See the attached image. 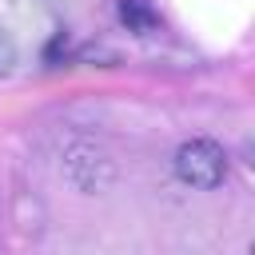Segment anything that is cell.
I'll use <instances>...</instances> for the list:
<instances>
[{
    "label": "cell",
    "instance_id": "2",
    "mask_svg": "<svg viewBox=\"0 0 255 255\" xmlns=\"http://www.w3.org/2000/svg\"><path fill=\"white\" fill-rule=\"evenodd\" d=\"M108 155L104 151H96L92 143H76L72 151H68V159H64V175L80 187V191H96L104 179H108Z\"/></svg>",
    "mask_w": 255,
    "mask_h": 255
},
{
    "label": "cell",
    "instance_id": "1",
    "mask_svg": "<svg viewBox=\"0 0 255 255\" xmlns=\"http://www.w3.org/2000/svg\"><path fill=\"white\" fill-rule=\"evenodd\" d=\"M175 175L187 187L211 191V187H219L227 179V151L215 139H187L175 151Z\"/></svg>",
    "mask_w": 255,
    "mask_h": 255
},
{
    "label": "cell",
    "instance_id": "4",
    "mask_svg": "<svg viewBox=\"0 0 255 255\" xmlns=\"http://www.w3.org/2000/svg\"><path fill=\"white\" fill-rule=\"evenodd\" d=\"M12 68H16V40L0 28V80H4Z\"/></svg>",
    "mask_w": 255,
    "mask_h": 255
},
{
    "label": "cell",
    "instance_id": "5",
    "mask_svg": "<svg viewBox=\"0 0 255 255\" xmlns=\"http://www.w3.org/2000/svg\"><path fill=\"white\" fill-rule=\"evenodd\" d=\"M64 52H68V36H64V32H60V36H56V40H52V44H48V52H44V60H48V64H56V60H60V56H64Z\"/></svg>",
    "mask_w": 255,
    "mask_h": 255
},
{
    "label": "cell",
    "instance_id": "3",
    "mask_svg": "<svg viewBox=\"0 0 255 255\" xmlns=\"http://www.w3.org/2000/svg\"><path fill=\"white\" fill-rule=\"evenodd\" d=\"M120 20H124V28L135 32V36H151V32L159 28V16L151 12L147 0H120Z\"/></svg>",
    "mask_w": 255,
    "mask_h": 255
}]
</instances>
